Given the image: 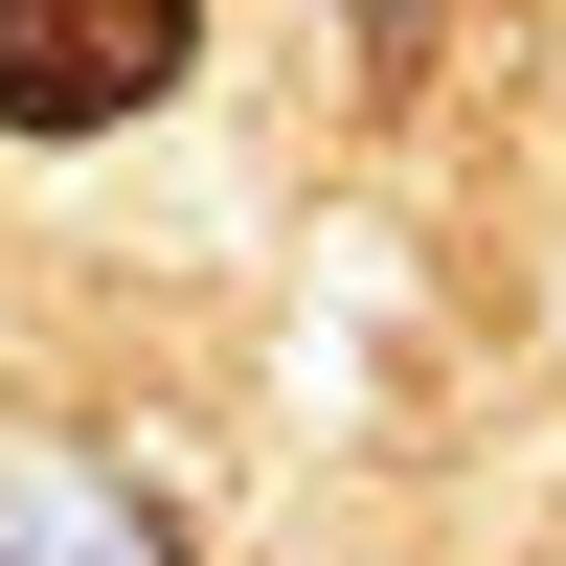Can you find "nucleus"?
Masks as SVG:
<instances>
[{
    "instance_id": "obj_2",
    "label": "nucleus",
    "mask_w": 566,
    "mask_h": 566,
    "mask_svg": "<svg viewBox=\"0 0 566 566\" xmlns=\"http://www.w3.org/2000/svg\"><path fill=\"white\" fill-rule=\"evenodd\" d=\"M0 566H181V522L91 453H45V476H0Z\"/></svg>"
},
{
    "instance_id": "obj_1",
    "label": "nucleus",
    "mask_w": 566,
    "mask_h": 566,
    "mask_svg": "<svg viewBox=\"0 0 566 566\" xmlns=\"http://www.w3.org/2000/svg\"><path fill=\"white\" fill-rule=\"evenodd\" d=\"M205 69V0H0V136H114Z\"/></svg>"
}]
</instances>
